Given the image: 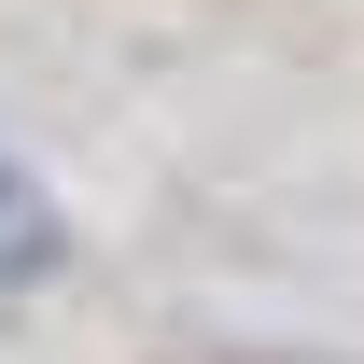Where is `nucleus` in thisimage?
Instances as JSON below:
<instances>
[{"label":"nucleus","instance_id":"1","mask_svg":"<svg viewBox=\"0 0 364 364\" xmlns=\"http://www.w3.org/2000/svg\"><path fill=\"white\" fill-rule=\"evenodd\" d=\"M43 267H56V210L28 196V168L0 154V280H43Z\"/></svg>","mask_w":364,"mask_h":364}]
</instances>
